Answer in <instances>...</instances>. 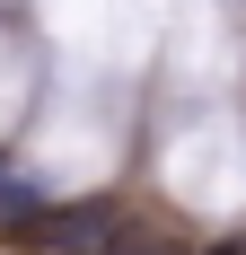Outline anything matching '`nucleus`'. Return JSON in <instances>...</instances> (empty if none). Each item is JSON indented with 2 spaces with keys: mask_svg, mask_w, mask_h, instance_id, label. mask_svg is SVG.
I'll use <instances>...</instances> for the list:
<instances>
[{
  "mask_svg": "<svg viewBox=\"0 0 246 255\" xmlns=\"http://www.w3.org/2000/svg\"><path fill=\"white\" fill-rule=\"evenodd\" d=\"M35 238H44L53 255H123L132 220H123V203H71V211H44Z\"/></svg>",
  "mask_w": 246,
  "mask_h": 255,
  "instance_id": "nucleus-1",
  "label": "nucleus"
},
{
  "mask_svg": "<svg viewBox=\"0 0 246 255\" xmlns=\"http://www.w3.org/2000/svg\"><path fill=\"white\" fill-rule=\"evenodd\" d=\"M44 194H35V185L26 176H9V167H0V229H35V220H44Z\"/></svg>",
  "mask_w": 246,
  "mask_h": 255,
  "instance_id": "nucleus-2",
  "label": "nucleus"
}]
</instances>
